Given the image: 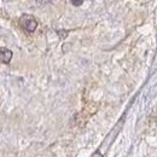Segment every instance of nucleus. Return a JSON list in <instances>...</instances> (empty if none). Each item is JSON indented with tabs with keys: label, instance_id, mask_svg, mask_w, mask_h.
Segmentation results:
<instances>
[{
	"label": "nucleus",
	"instance_id": "f257e3e1",
	"mask_svg": "<svg viewBox=\"0 0 157 157\" xmlns=\"http://www.w3.org/2000/svg\"><path fill=\"white\" fill-rule=\"evenodd\" d=\"M20 22H21V25L23 27V29L27 30L28 33L35 32V29L38 27V22H36V20L32 15H23L21 17Z\"/></svg>",
	"mask_w": 157,
	"mask_h": 157
},
{
	"label": "nucleus",
	"instance_id": "f03ea898",
	"mask_svg": "<svg viewBox=\"0 0 157 157\" xmlns=\"http://www.w3.org/2000/svg\"><path fill=\"white\" fill-rule=\"evenodd\" d=\"M12 58V52L7 48H0V60L5 64L10 63V60Z\"/></svg>",
	"mask_w": 157,
	"mask_h": 157
},
{
	"label": "nucleus",
	"instance_id": "7ed1b4c3",
	"mask_svg": "<svg viewBox=\"0 0 157 157\" xmlns=\"http://www.w3.org/2000/svg\"><path fill=\"white\" fill-rule=\"evenodd\" d=\"M82 2H83L82 0H81V1H71V4H73V5H75V6H80V5H82Z\"/></svg>",
	"mask_w": 157,
	"mask_h": 157
}]
</instances>
